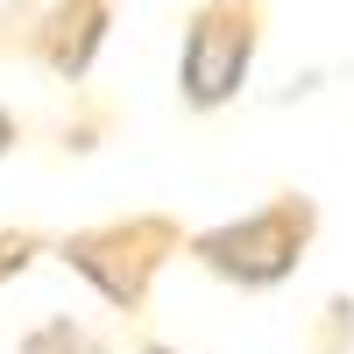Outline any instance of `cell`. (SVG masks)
<instances>
[{"instance_id": "cell-1", "label": "cell", "mask_w": 354, "mask_h": 354, "mask_svg": "<svg viewBox=\"0 0 354 354\" xmlns=\"http://www.w3.org/2000/svg\"><path fill=\"white\" fill-rule=\"evenodd\" d=\"M185 241H192V227L177 220V213H121V220H93V227L57 234L50 255L64 262L106 312L142 319V312H149L156 277L185 255Z\"/></svg>"}, {"instance_id": "cell-6", "label": "cell", "mask_w": 354, "mask_h": 354, "mask_svg": "<svg viewBox=\"0 0 354 354\" xmlns=\"http://www.w3.org/2000/svg\"><path fill=\"white\" fill-rule=\"evenodd\" d=\"M305 354H354V298H326L305 333Z\"/></svg>"}, {"instance_id": "cell-7", "label": "cell", "mask_w": 354, "mask_h": 354, "mask_svg": "<svg viewBox=\"0 0 354 354\" xmlns=\"http://www.w3.org/2000/svg\"><path fill=\"white\" fill-rule=\"evenodd\" d=\"M50 248H57V241H50V234H36V227H0V290H8L15 277H28Z\"/></svg>"}, {"instance_id": "cell-4", "label": "cell", "mask_w": 354, "mask_h": 354, "mask_svg": "<svg viewBox=\"0 0 354 354\" xmlns=\"http://www.w3.org/2000/svg\"><path fill=\"white\" fill-rule=\"evenodd\" d=\"M113 36V0H50V8L28 21V57L64 78V85H85L100 64V50Z\"/></svg>"}, {"instance_id": "cell-5", "label": "cell", "mask_w": 354, "mask_h": 354, "mask_svg": "<svg viewBox=\"0 0 354 354\" xmlns=\"http://www.w3.org/2000/svg\"><path fill=\"white\" fill-rule=\"evenodd\" d=\"M15 354H113V347L100 340V326H85L71 312H50V319H36V326L15 340Z\"/></svg>"}, {"instance_id": "cell-9", "label": "cell", "mask_w": 354, "mask_h": 354, "mask_svg": "<svg viewBox=\"0 0 354 354\" xmlns=\"http://www.w3.org/2000/svg\"><path fill=\"white\" fill-rule=\"evenodd\" d=\"M135 354H185V347H170V340H142Z\"/></svg>"}, {"instance_id": "cell-2", "label": "cell", "mask_w": 354, "mask_h": 354, "mask_svg": "<svg viewBox=\"0 0 354 354\" xmlns=\"http://www.w3.org/2000/svg\"><path fill=\"white\" fill-rule=\"evenodd\" d=\"M312 241H319V198L312 192H270L262 205H248L234 220L192 227L185 255L234 290H277L305 270Z\"/></svg>"}, {"instance_id": "cell-3", "label": "cell", "mask_w": 354, "mask_h": 354, "mask_svg": "<svg viewBox=\"0 0 354 354\" xmlns=\"http://www.w3.org/2000/svg\"><path fill=\"white\" fill-rule=\"evenodd\" d=\"M262 28H270V0H198L185 15V36H177V100H185V113H220L241 100Z\"/></svg>"}, {"instance_id": "cell-8", "label": "cell", "mask_w": 354, "mask_h": 354, "mask_svg": "<svg viewBox=\"0 0 354 354\" xmlns=\"http://www.w3.org/2000/svg\"><path fill=\"white\" fill-rule=\"evenodd\" d=\"M15 142H21V121H15V106H0V156H15Z\"/></svg>"}]
</instances>
